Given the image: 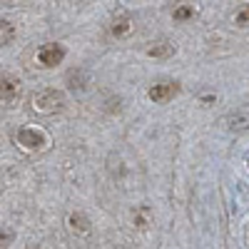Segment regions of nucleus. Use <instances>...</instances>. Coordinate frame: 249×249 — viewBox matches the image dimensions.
I'll return each instance as SVG.
<instances>
[{"instance_id":"obj_1","label":"nucleus","mask_w":249,"mask_h":249,"mask_svg":"<svg viewBox=\"0 0 249 249\" xmlns=\"http://www.w3.org/2000/svg\"><path fill=\"white\" fill-rule=\"evenodd\" d=\"M65 105V95L62 90H55V88H48V90H40L33 95V110L40 112V115H50L55 110H60Z\"/></svg>"},{"instance_id":"obj_2","label":"nucleus","mask_w":249,"mask_h":249,"mask_svg":"<svg viewBox=\"0 0 249 249\" xmlns=\"http://www.w3.org/2000/svg\"><path fill=\"white\" fill-rule=\"evenodd\" d=\"M48 135L43 130H37V127H23V130H18V144L23 150H30V152H40V150H45L48 147Z\"/></svg>"},{"instance_id":"obj_3","label":"nucleus","mask_w":249,"mask_h":249,"mask_svg":"<svg viewBox=\"0 0 249 249\" xmlns=\"http://www.w3.org/2000/svg\"><path fill=\"white\" fill-rule=\"evenodd\" d=\"M65 55H68V50L62 48L60 43H48V45H43L37 50V62L43 68H55V65H60V62L65 60Z\"/></svg>"},{"instance_id":"obj_4","label":"nucleus","mask_w":249,"mask_h":249,"mask_svg":"<svg viewBox=\"0 0 249 249\" xmlns=\"http://www.w3.org/2000/svg\"><path fill=\"white\" fill-rule=\"evenodd\" d=\"M177 92H179L177 82H160V85H152V88H150L147 97H150L152 102H170Z\"/></svg>"},{"instance_id":"obj_5","label":"nucleus","mask_w":249,"mask_h":249,"mask_svg":"<svg viewBox=\"0 0 249 249\" xmlns=\"http://www.w3.org/2000/svg\"><path fill=\"white\" fill-rule=\"evenodd\" d=\"M18 90H20V80L15 75H0V97L10 100L18 95Z\"/></svg>"},{"instance_id":"obj_6","label":"nucleus","mask_w":249,"mask_h":249,"mask_svg":"<svg viewBox=\"0 0 249 249\" xmlns=\"http://www.w3.org/2000/svg\"><path fill=\"white\" fill-rule=\"evenodd\" d=\"M130 30H132V18H130V15H117V18L112 20V25H110V33H112L115 37L127 35Z\"/></svg>"},{"instance_id":"obj_7","label":"nucleus","mask_w":249,"mask_h":249,"mask_svg":"<svg viewBox=\"0 0 249 249\" xmlns=\"http://www.w3.org/2000/svg\"><path fill=\"white\" fill-rule=\"evenodd\" d=\"M70 227H72L75 232H80V234H90V219L82 214V212L70 214Z\"/></svg>"},{"instance_id":"obj_8","label":"nucleus","mask_w":249,"mask_h":249,"mask_svg":"<svg viewBox=\"0 0 249 249\" xmlns=\"http://www.w3.org/2000/svg\"><path fill=\"white\" fill-rule=\"evenodd\" d=\"M15 37V25L10 20H0V45H10Z\"/></svg>"},{"instance_id":"obj_9","label":"nucleus","mask_w":249,"mask_h":249,"mask_svg":"<svg viewBox=\"0 0 249 249\" xmlns=\"http://www.w3.org/2000/svg\"><path fill=\"white\" fill-rule=\"evenodd\" d=\"M68 82H70V88L85 90V88H88V72H85V70H72V72L68 75Z\"/></svg>"},{"instance_id":"obj_10","label":"nucleus","mask_w":249,"mask_h":249,"mask_svg":"<svg viewBox=\"0 0 249 249\" xmlns=\"http://www.w3.org/2000/svg\"><path fill=\"white\" fill-rule=\"evenodd\" d=\"M150 57H170L172 55V45L170 43H152V48H147Z\"/></svg>"},{"instance_id":"obj_11","label":"nucleus","mask_w":249,"mask_h":249,"mask_svg":"<svg viewBox=\"0 0 249 249\" xmlns=\"http://www.w3.org/2000/svg\"><path fill=\"white\" fill-rule=\"evenodd\" d=\"M230 127H232V130H247V127H249V115H244V112L232 115V117H230Z\"/></svg>"},{"instance_id":"obj_12","label":"nucleus","mask_w":249,"mask_h":249,"mask_svg":"<svg viewBox=\"0 0 249 249\" xmlns=\"http://www.w3.org/2000/svg\"><path fill=\"white\" fill-rule=\"evenodd\" d=\"M192 15H195V8L192 5H179L175 10V20H190Z\"/></svg>"},{"instance_id":"obj_13","label":"nucleus","mask_w":249,"mask_h":249,"mask_svg":"<svg viewBox=\"0 0 249 249\" xmlns=\"http://www.w3.org/2000/svg\"><path fill=\"white\" fill-rule=\"evenodd\" d=\"M147 217H150V210L147 207H140V210L135 212V224L137 227H147Z\"/></svg>"},{"instance_id":"obj_14","label":"nucleus","mask_w":249,"mask_h":249,"mask_svg":"<svg viewBox=\"0 0 249 249\" xmlns=\"http://www.w3.org/2000/svg\"><path fill=\"white\" fill-rule=\"evenodd\" d=\"M15 239V232L8 230V227H0V247H8Z\"/></svg>"},{"instance_id":"obj_15","label":"nucleus","mask_w":249,"mask_h":249,"mask_svg":"<svg viewBox=\"0 0 249 249\" xmlns=\"http://www.w3.org/2000/svg\"><path fill=\"white\" fill-rule=\"evenodd\" d=\"M234 20H237L239 28H249V8H242V10L234 15Z\"/></svg>"}]
</instances>
